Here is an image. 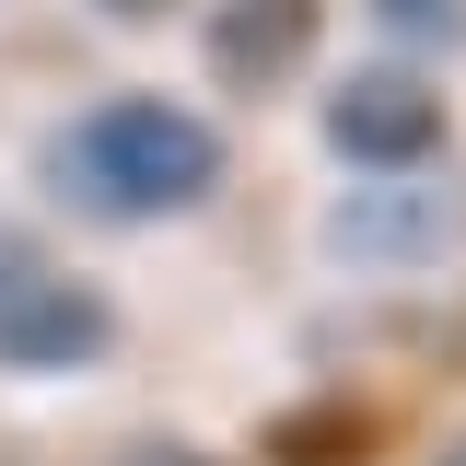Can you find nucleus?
<instances>
[{
	"label": "nucleus",
	"mask_w": 466,
	"mask_h": 466,
	"mask_svg": "<svg viewBox=\"0 0 466 466\" xmlns=\"http://www.w3.org/2000/svg\"><path fill=\"white\" fill-rule=\"evenodd\" d=\"M128 466H210V455H187V443H128Z\"/></svg>",
	"instance_id": "obj_7"
},
{
	"label": "nucleus",
	"mask_w": 466,
	"mask_h": 466,
	"mask_svg": "<svg viewBox=\"0 0 466 466\" xmlns=\"http://www.w3.org/2000/svg\"><path fill=\"white\" fill-rule=\"evenodd\" d=\"M315 24H327V0H210V58L233 82H280L315 47Z\"/></svg>",
	"instance_id": "obj_5"
},
{
	"label": "nucleus",
	"mask_w": 466,
	"mask_h": 466,
	"mask_svg": "<svg viewBox=\"0 0 466 466\" xmlns=\"http://www.w3.org/2000/svg\"><path fill=\"white\" fill-rule=\"evenodd\" d=\"M443 94H431V70H408V58H373V70H350L339 94H327V152L350 175H431L443 152Z\"/></svg>",
	"instance_id": "obj_2"
},
{
	"label": "nucleus",
	"mask_w": 466,
	"mask_h": 466,
	"mask_svg": "<svg viewBox=\"0 0 466 466\" xmlns=\"http://www.w3.org/2000/svg\"><path fill=\"white\" fill-rule=\"evenodd\" d=\"M47 187L82 222H164L222 187V128L175 94H106L47 140Z\"/></svg>",
	"instance_id": "obj_1"
},
{
	"label": "nucleus",
	"mask_w": 466,
	"mask_h": 466,
	"mask_svg": "<svg viewBox=\"0 0 466 466\" xmlns=\"http://www.w3.org/2000/svg\"><path fill=\"white\" fill-rule=\"evenodd\" d=\"M431 466H466V431H455V443H443V455H431Z\"/></svg>",
	"instance_id": "obj_9"
},
{
	"label": "nucleus",
	"mask_w": 466,
	"mask_h": 466,
	"mask_svg": "<svg viewBox=\"0 0 466 466\" xmlns=\"http://www.w3.org/2000/svg\"><path fill=\"white\" fill-rule=\"evenodd\" d=\"M106 12L116 24H152V12H175V0H106Z\"/></svg>",
	"instance_id": "obj_8"
},
{
	"label": "nucleus",
	"mask_w": 466,
	"mask_h": 466,
	"mask_svg": "<svg viewBox=\"0 0 466 466\" xmlns=\"http://www.w3.org/2000/svg\"><path fill=\"white\" fill-rule=\"evenodd\" d=\"M455 233H466L455 187H431V175H373V198H350L339 222H327V245H339L350 268H431Z\"/></svg>",
	"instance_id": "obj_4"
},
{
	"label": "nucleus",
	"mask_w": 466,
	"mask_h": 466,
	"mask_svg": "<svg viewBox=\"0 0 466 466\" xmlns=\"http://www.w3.org/2000/svg\"><path fill=\"white\" fill-rule=\"evenodd\" d=\"M373 12H385V24H420V35H443V24H455V0H373Z\"/></svg>",
	"instance_id": "obj_6"
},
{
	"label": "nucleus",
	"mask_w": 466,
	"mask_h": 466,
	"mask_svg": "<svg viewBox=\"0 0 466 466\" xmlns=\"http://www.w3.org/2000/svg\"><path fill=\"white\" fill-rule=\"evenodd\" d=\"M116 339V303L70 268H12L0 280V373H82L106 361Z\"/></svg>",
	"instance_id": "obj_3"
}]
</instances>
